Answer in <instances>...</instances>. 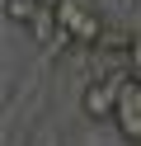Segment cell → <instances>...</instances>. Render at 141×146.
Listing matches in <instances>:
<instances>
[{"mask_svg":"<svg viewBox=\"0 0 141 146\" xmlns=\"http://www.w3.org/2000/svg\"><path fill=\"white\" fill-rule=\"evenodd\" d=\"M56 19H61L66 38H71L75 47H94V42L108 33L103 19H99V10H89V5H80V0H61V5H56Z\"/></svg>","mask_w":141,"mask_h":146,"instance_id":"6da1fadb","label":"cell"},{"mask_svg":"<svg viewBox=\"0 0 141 146\" xmlns=\"http://www.w3.org/2000/svg\"><path fill=\"white\" fill-rule=\"evenodd\" d=\"M122 80L127 76H94L89 85L80 90V113L94 118V123H103V118L118 113V94H122Z\"/></svg>","mask_w":141,"mask_h":146,"instance_id":"7a4b0ae2","label":"cell"},{"mask_svg":"<svg viewBox=\"0 0 141 146\" xmlns=\"http://www.w3.org/2000/svg\"><path fill=\"white\" fill-rule=\"evenodd\" d=\"M113 123H118V132L127 137L132 146H141V76H136V71L122 80V94H118V113H113Z\"/></svg>","mask_w":141,"mask_h":146,"instance_id":"3957f363","label":"cell"},{"mask_svg":"<svg viewBox=\"0 0 141 146\" xmlns=\"http://www.w3.org/2000/svg\"><path fill=\"white\" fill-rule=\"evenodd\" d=\"M38 5H42V0H5V19H14V24H28Z\"/></svg>","mask_w":141,"mask_h":146,"instance_id":"277c9868","label":"cell"},{"mask_svg":"<svg viewBox=\"0 0 141 146\" xmlns=\"http://www.w3.org/2000/svg\"><path fill=\"white\" fill-rule=\"evenodd\" d=\"M127 71L141 76V33H132V47H127Z\"/></svg>","mask_w":141,"mask_h":146,"instance_id":"5b68a950","label":"cell"},{"mask_svg":"<svg viewBox=\"0 0 141 146\" xmlns=\"http://www.w3.org/2000/svg\"><path fill=\"white\" fill-rule=\"evenodd\" d=\"M42 5H61V0H42Z\"/></svg>","mask_w":141,"mask_h":146,"instance_id":"8992f818","label":"cell"}]
</instances>
